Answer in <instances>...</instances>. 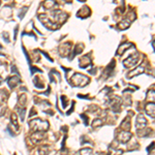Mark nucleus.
Instances as JSON below:
<instances>
[{
  "label": "nucleus",
  "instance_id": "4c0bfd02",
  "mask_svg": "<svg viewBox=\"0 0 155 155\" xmlns=\"http://www.w3.org/2000/svg\"><path fill=\"white\" fill-rule=\"evenodd\" d=\"M1 83H2V79H1V77H0V85H1Z\"/></svg>",
  "mask_w": 155,
  "mask_h": 155
},
{
  "label": "nucleus",
  "instance_id": "cd10ccee",
  "mask_svg": "<svg viewBox=\"0 0 155 155\" xmlns=\"http://www.w3.org/2000/svg\"><path fill=\"white\" fill-rule=\"evenodd\" d=\"M30 71H31V74H34L35 72H43V71H42V69L36 68L35 66H31V67H30Z\"/></svg>",
  "mask_w": 155,
  "mask_h": 155
},
{
  "label": "nucleus",
  "instance_id": "7ed1b4c3",
  "mask_svg": "<svg viewBox=\"0 0 155 155\" xmlns=\"http://www.w3.org/2000/svg\"><path fill=\"white\" fill-rule=\"evenodd\" d=\"M38 19H40V21L42 22L48 29H50V30H56V29H58V27H59L58 24L54 23L52 20H50V18H48L46 14H40Z\"/></svg>",
  "mask_w": 155,
  "mask_h": 155
},
{
  "label": "nucleus",
  "instance_id": "1a4fd4ad",
  "mask_svg": "<svg viewBox=\"0 0 155 155\" xmlns=\"http://www.w3.org/2000/svg\"><path fill=\"white\" fill-rule=\"evenodd\" d=\"M71 47V45L69 43H62V45L59 47V53H60V55H61V56H66V55L69 53Z\"/></svg>",
  "mask_w": 155,
  "mask_h": 155
},
{
  "label": "nucleus",
  "instance_id": "aec40b11",
  "mask_svg": "<svg viewBox=\"0 0 155 155\" xmlns=\"http://www.w3.org/2000/svg\"><path fill=\"white\" fill-rule=\"evenodd\" d=\"M121 127H122L123 129L125 130V131L129 129V128H130V118L129 117H127L126 119L123 121V123H122V125H121Z\"/></svg>",
  "mask_w": 155,
  "mask_h": 155
},
{
  "label": "nucleus",
  "instance_id": "c85d7f7f",
  "mask_svg": "<svg viewBox=\"0 0 155 155\" xmlns=\"http://www.w3.org/2000/svg\"><path fill=\"white\" fill-rule=\"evenodd\" d=\"M97 124H99V125L101 124V120H99V119H95V120L93 121V123H92V125H93L94 127H95V126H98Z\"/></svg>",
  "mask_w": 155,
  "mask_h": 155
},
{
  "label": "nucleus",
  "instance_id": "bb28decb",
  "mask_svg": "<svg viewBox=\"0 0 155 155\" xmlns=\"http://www.w3.org/2000/svg\"><path fill=\"white\" fill-rule=\"evenodd\" d=\"M61 101H62V106H63V109H65L67 106V98L64 95L61 96Z\"/></svg>",
  "mask_w": 155,
  "mask_h": 155
},
{
  "label": "nucleus",
  "instance_id": "9d476101",
  "mask_svg": "<svg viewBox=\"0 0 155 155\" xmlns=\"http://www.w3.org/2000/svg\"><path fill=\"white\" fill-rule=\"evenodd\" d=\"M144 71H145V67H143V66L135 67L134 71L128 72V74H127V78H128V79H131V78H134L135 76H139V74H143Z\"/></svg>",
  "mask_w": 155,
  "mask_h": 155
},
{
  "label": "nucleus",
  "instance_id": "c756f323",
  "mask_svg": "<svg viewBox=\"0 0 155 155\" xmlns=\"http://www.w3.org/2000/svg\"><path fill=\"white\" fill-rule=\"evenodd\" d=\"M2 37L4 38V40H5L6 43H9V37H8V35H7V33H6V32H3V33H2Z\"/></svg>",
  "mask_w": 155,
  "mask_h": 155
},
{
  "label": "nucleus",
  "instance_id": "393cba45",
  "mask_svg": "<svg viewBox=\"0 0 155 155\" xmlns=\"http://www.w3.org/2000/svg\"><path fill=\"white\" fill-rule=\"evenodd\" d=\"M25 103H26V95L25 94H22L20 97H19V105H20L22 108H24Z\"/></svg>",
  "mask_w": 155,
  "mask_h": 155
},
{
  "label": "nucleus",
  "instance_id": "a211bd4d",
  "mask_svg": "<svg viewBox=\"0 0 155 155\" xmlns=\"http://www.w3.org/2000/svg\"><path fill=\"white\" fill-rule=\"evenodd\" d=\"M49 152H50V148L48 146H42L37 149L38 155H47L49 154Z\"/></svg>",
  "mask_w": 155,
  "mask_h": 155
},
{
  "label": "nucleus",
  "instance_id": "2eb2a0df",
  "mask_svg": "<svg viewBox=\"0 0 155 155\" xmlns=\"http://www.w3.org/2000/svg\"><path fill=\"white\" fill-rule=\"evenodd\" d=\"M130 23H131V21L130 20H127V19H124L123 21H121L119 24H118V28L119 29H127L129 27Z\"/></svg>",
  "mask_w": 155,
  "mask_h": 155
},
{
  "label": "nucleus",
  "instance_id": "4be33fe9",
  "mask_svg": "<svg viewBox=\"0 0 155 155\" xmlns=\"http://www.w3.org/2000/svg\"><path fill=\"white\" fill-rule=\"evenodd\" d=\"M17 111H18L19 115H20L21 120H22V121H24V119H25L26 109H25V108H18V109H17Z\"/></svg>",
  "mask_w": 155,
  "mask_h": 155
},
{
  "label": "nucleus",
  "instance_id": "6ab92c4d",
  "mask_svg": "<svg viewBox=\"0 0 155 155\" xmlns=\"http://www.w3.org/2000/svg\"><path fill=\"white\" fill-rule=\"evenodd\" d=\"M11 124L14 125V128H17V129H19V123H18V118H17V115L16 114H11Z\"/></svg>",
  "mask_w": 155,
  "mask_h": 155
},
{
  "label": "nucleus",
  "instance_id": "f03ea898",
  "mask_svg": "<svg viewBox=\"0 0 155 155\" xmlns=\"http://www.w3.org/2000/svg\"><path fill=\"white\" fill-rule=\"evenodd\" d=\"M90 81L88 77L84 76V74H74V76L71 77V84L72 86H78V87H83L85 85H87Z\"/></svg>",
  "mask_w": 155,
  "mask_h": 155
},
{
  "label": "nucleus",
  "instance_id": "b1692460",
  "mask_svg": "<svg viewBox=\"0 0 155 155\" xmlns=\"http://www.w3.org/2000/svg\"><path fill=\"white\" fill-rule=\"evenodd\" d=\"M33 82H34V86L36 88H43V83H40V79H38V77H34V79H33Z\"/></svg>",
  "mask_w": 155,
  "mask_h": 155
},
{
  "label": "nucleus",
  "instance_id": "473e14b6",
  "mask_svg": "<svg viewBox=\"0 0 155 155\" xmlns=\"http://www.w3.org/2000/svg\"><path fill=\"white\" fill-rule=\"evenodd\" d=\"M18 30H19V27L17 26V27L14 28V40H17V34H18Z\"/></svg>",
  "mask_w": 155,
  "mask_h": 155
},
{
  "label": "nucleus",
  "instance_id": "f8f14e48",
  "mask_svg": "<svg viewBox=\"0 0 155 155\" xmlns=\"http://www.w3.org/2000/svg\"><path fill=\"white\" fill-rule=\"evenodd\" d=\"M145 110H146V113L150 117L155 118V103H148L145 106Z\"/></svg>",
  "mask_w": 155,
  "mask_h": 155
},
{
  "label": "nucleus",
  "instance_id": "412c9836",
  "mask_svg": "<svg viewBox=\"0 0 155 155\" xmlns=\"http://www.w3.org/2000/svg\"><path fill=\"white\" fill-rule=\"evenodd\" d=\"M56 4L57 3L55 1H45V2H43V6L45 7V8H47V9H52L53 7L56 5Z\"/></svg>",
  "mask_w": 155,
  "mask_h": 155
},
{
  "label": "nucleus",
  "instance_id": "dca6fc26",
  "mask_svg": "<svg viewBox=\"0 0 155 155\" xmlns=\"http://www.w3.org/2000/svg\"><path fill=\"white\" fill-rule=\"evenodd\" d=\"M147 101H149V103H155V91L150 90L147 92Z\"/></svg>",
  "mask_w": 155,
  "mask_h": 155
},
{
  "label": "nucleus",
  "instance_id": "c9c22d12",
  "mask_svg": "<svg viewBox=\"0 0 155 155\" xmlns=\"http://www.w3.org/2000/svg\"><path fill=\"white\" fill-rule=\"evenodd\" d=\"M11 71L17 72V74H18V76H19V71H18V69H16V66H11Z\"/></svg>",
  "mask_w": 155,
  "mask_h": 155
},
{
  "label": "nucleus",
  "instance_id": "f3484780",
  "mask_svg": "<svg viewBox=\"0 0 155 155\" xmlns=\"http://www.w3.org/2000/svg\"><path fill=\"white\" fill-rule=\"evenodd\" d=\"M83 49H84V45H82V43H78L76 47H74V51H72V55H71V58L74 57V56H76L77 54L81 53Z\"/></svg>",
  "mask_w": 155,
  "mask_h": 155
},
{
  "label": "nucleus",
  "instance_id": "20e7f679",
  "mask_svg": "<svg viewBox=\"0 0 155 155\" xmlns=\"http://www.w3.org/2000/svg\"><path fill=\"white\" fill-rule=\"evenodd\" d=\"M139 60H140V54L139 53H135L132 56H129L127 59H125L123 61V65H125L126 68H131L132 66H134L139 62Z\"/></svg>",
  "mask_w": 155,
  "mask_h": 155
},
{
  "label": "nucleus",
  "instance_id": "ddd939ff",
  "mask_svg": "<svg viewBox=\"0 0 155 155\" xmlns=\"http://www.w3.org/2000/svg\"><path fill=\"white\" fill-rule=\"evenodd\" d=\"M131 46H132V43H121V45L119 46V48H118V52H117V54H118V55L123 54V53H124L125 51H126L129 47H131Z\"/></svg>",
  "mask_w": 155,
  "mask_h": 155
},
{
  "label": "nucleus",
  "instance_id": "9b49d317",
  "mask_svg": "<svg viewBox=\"0 0 155 155\" xmlns=\"http://www.w3.org/2000/svg\"><path fill=\"white\" fill-rule=\"evenodd\" d=\"M90 64H91V59L89 58V55H85V56H83L80 59V66L82 68H85V67H87Z\"/></svg>",
  "mask_w": 155,
  "mask_h": 155
},
{
  "label": "nucleus",
  "instance_id": "f704fd0d",
  "mask_svg": "<svg viewBox=\"0 0 155 155\" xmlns=\"http://www.w3.org/2000/svg\"><path fill=\"white\" fill-rule=\"evenodd\" d=\"M36 115V111L33 110V109H31V112H30V115H29V117H32V116Z\"/></svg>",
  "mask_w": 155,
  "mask_h": 155
},
{
  "label": "nucleus",
  "instance_id": "5701e85b",
  "mask_svg": "<svg viewBox=\"0 0 155 155\" xmlns=\"http://www.w3.org/2000/svg\"><path fill=\"white\" fill-rule=\"evenodd\" d=\"M80 154L81 155H92V150L90 148H84L80 150Z\"/></svg>",
  "mask_w": 155,
  "mask_h": 155
},
{
  "label": "nucleus",
  "instance_id": "6e6552de",
  "mask_svg": "<svg viewBox=\"0 0 155 155\" xmlns=\"http://www.w3.org/2000/svg\"><path fill=\"white\" fill-rule=\"evenodd\" d=\"M6 82H7V86H8L11 89H14L17 85L21 83V80H20V77L19 76H11V77L7 78Z\"/></svg>",
  "mask_w": 155,
  "mask_h": 155
},
{
  "label": "nucleus",
  "instance_id": "4468645a",
  "mask_svg": "<svg viewBox=\"0 0 155 155\" xmlns=\"http://www.w3.org/2000/svg\"><path fill=\"white\" fill-rule=\"evenodd\" d=\"M31 138L33 139V142L34 143H38L45 138V134H43V132H34V134L31 135Z\"/></svg>",
  "mask_w": 155,
  "mask_h": 155
},
{
  "label": "nucleus",
  "instance_id": "a878e982",
  "mask_svg": "<svg viewBox=\"0 0 155 155\" xmlns=\"http://www.w3.org/2000/svg\"><path fill=\"white\" fill-rule=\"evenodd\" d=\"M27 9H28V7L26 6V7H23V8H22V11H21V13L19 14V18L21 19H23V17H24V14H25L26 13H27Z\"/></svg>",
  "mask_w": 155,
  "mask_h": 155
},
{
  "label": "nucleus",
  "instance_id": "0eeeda50",
  "mask_svg": "<svg viewBox=\"0 0 155 155\" xmlns=\"http://www.w3.org/2000/svg\"><path fill=\"white\" fill-rule=\"evenodd\" d=\"M131 139V134L130 132H128V131H121L120 134H117V141L118 142H120V143H127L129 140Z\"/></svg>",
  "mask_w": 155,
  "mask_h": 155
},
{
  "label": "nucleus",
  "instance_id": "58836bf2",
  "mask_svg": "<svg viewBox=\"0 0 155 155\" xmlns=\"http://www.w3.org/2000/svg\"><path fill=\"white\" fill-rule=\"evenodd\" d=\"M153 47H154V50H155V40L153 42Z\"/></svg>",
  "mask_w": 155,
  "mask_h": 155
},
{
  "label": "nucleus",
  "instance_id": "423d86ee",
  "mask_svg": "<svg viewBox=\"0 0 155 155\" xmlns=\"http://www.w3.org/2000/svg\"><path fill=\"white\" fill-rule=\"evenodd\" d=\"M147 125V119L142 115L140 114L139 116L137 117V121H135V127L137 129H144Z\"/></svg>",
  "mask_w": 155,
  "mask_h": 155
},
{
  "label": "nucleus",
  "instance_id": "e433bc0d",
  "mask_svg": "<svg viewBox=\"0 0 155 155\" xmlns=\"http://www.w3.org/2000/svg\"><path fill=\"white\" fill-rule=\"evenodd\" d=\"M7 131H9V134H11V135H13V137H14V131H13V130H11V127H7Z\"/></svg>",
  "mask_w": 155,
  "mask_h": 155
},
{
  "label": "nucleus",
  "instance_id": "f257e3e1",
  "mask_svg": "<svg viewBox=\"0 0 155 155\" xmlns=\"http://www.w3.org/2000/svg\"><path fill=\"white\" fill-rule=\"evenodd\" d=\"M30 124V128L32 131L34 132H45L49 129L50 127V124L48 121L46 120H42L40 118H35V119L31 120L29 122Z\"/></svg>",
  "mask_w": 155,
  "mask_h": 155
},
{
  "label": "nucleus",
  "instance_id": "7c9ffc66",
  "mask_svg": "<svg viewBox=\"0 0 155 155\" xmlns=\"http://www.w3.org/2000/svg\"><path fill=\"white\" fill-rule=\"evenodd\" d=\"M40 53H42V54L43 55V56H46V57H47V58H48V59H49V60H50V61H51V62H53V60H52V59H51V57L49 56V55H48V54H47V53H46V52H43V51H40Z\"/></svg>",
  "mask_w": 155,
  "mask_h": 155
},
{
  "label": "nucleus",
  "instance_id": "39448f33",
  "mask_svg": "<svg viewBox=\"0 0 155 155\" xmlns=\"http://www.w3.org/2000/svg\"><path fill=\"white\" fill-rule=\"evenodd\" d=\"M52 16L54 18V21L56 22V24H63L67 19V14L61 11H58V9L52 11Z\"/></svg>",
  "mask_w": 155,
  "mask_h": 155
},
{
  "label": "nucleus",
  "instance_id": "72a5a7b5",
  "mask_svg": "<svg viewBox=\"0 0 155 155\" xmlns=\"http://www.w3.org/2000/svg\"><path fill=\"white\" fill-rule=\"evenodd\" d=\"M74 103H72V105H71V110H69V111H67V112H66V114H67V115H71V112H72V111H74Z\"/></svg>",
  "mask_w": 155,
  "mask_h": 155
},
{
  "label": "nucleus",
  "instance_id": "2f4dec72",
  "mask_svg": "<svg viewBox=\"0 0 155 155\" xmlns=\"http://www.w3.org/2000/svg\"><path fill=\"white\" fill-rule=\"evenodd\" d=\"M82 119H84L85 121V125H88V119H87V116L86 115H81Z\"/></svg>",
  "mask_w": 155,
  "mask_h": 155
}]
</instances>
